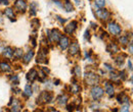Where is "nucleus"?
<instances>
[{"label":"nucleus","instance_id":"obj_1","mask_svg":"<svg viewBox=\"0 0 133 112\" xmlns=\"http://www.w3.org/2000/svg\"><path fill=\"white\" fill-rule=\"evenodd\" d=\"M53 100V94L51 92H42L38 97V103L41 104H48Z\"/></svg>","mask_w":133,"mask_h":112},{"label":"nucleus","instance_id":"obj_2","mask_svg":"<svg viewBox=\"0 0 133 112\" xmlns=\"http://www.w3.org/2000/svg\"><path fill=\"white\" fill-rule=\"evenodd\" d=\"M85 81L87 85H90V86H94L96 84H98L99 81V77L94 73V72H87L85 74Z\"/></svg>","mask_w":133,"mask_h":112},{"label":"nucleus","instance_id":"obj_3","mask_svg":"<svg viewBox=\"0 0 133 112\" xmlns=\"http://www.w3.org/2000/svg\"><path fill=\"white\" fill-rule=\"evenodd\" d=\"M103 94H104V90H103L101 87H99V86L94 85V87H93L92 90H91V97H92L94 100H98L100 98H102Z\"/></svg>","mask_w":133,"mask_h":112},{"label":"nucleus","instance_id":"obj_4","mask_svg":"<svg viewBox=\"0 0 133 112\" xmlns=\"http://www.w3.org/2000/svg\"><path fill=\"white\" fill-rule=\"evenodd\" d=\"M108 29H109V32L111 33L113 36H119L121 34V32H122L121 27L117 23H115V21H111L108 25Z\"/></svg>","mask_w":133,"mask_h":112},{"label":"nucleus","instance_id":"obj_5","mask_svg":"<svg viewBox=\"0 0 133 112\" xmlns=\"http://www.w3.org/2000/svg\"><path fill=\"white\" fill-rule=\"evenodd\" d=\"M28 4H27V0H16L15 1V8L17 9L18 12H25L27 10Z\"/></svg>","mask_w":133,"mask_h":112},{"label":"nucleus","instance_id":"obj_6","mask_svg":"<svg viewBox=\"0 0 133 112\" xmlns=\"http://www.w3.org/2000/svg\"><path fill=\"white\" fill-rule=\"evenodd\" d=\"M96 16L98 18H100L101 20H108L110 18V16H111V13H110V11L108 9H105L104 7H102V8H98L97 9Z\"/></svg>","mask_w":133,"mask_h":112},{"label":"nucleus","instance_id":"obj_7","mask_svg":"<svg viewBox=\"0 0 133 112\" xmlns=\"http://www.w3.org/2000/svg\"><path fill=\"white\" fill-rule=\"evenodd\" d=\"M47 53H48V50L46 48L41 49V51L38 53V56H37V62L38 63H45V62H47L46 61Z\"/></svg>","mask_w":133,"mask_h":112},{"label":"nucleus","instance_id":"obj_8","mask_svg":"<svg viewBox=\"0 0 133 112\" xmlns=\"http://www.w3.org/2000/svg\"><path fill=\"white\" fill-rule=\"evenodd\" d=\"M62 37V34L58 30H52L51 32H48V38L51 42H58L59 38Z\"/></svg>","mask_w":133,"mask_h":112},{"label":"nucleus","instance_id":"obj_9","mask_svg":"<svg viewBox=\"0 0 133 112\" xmlns=\"http://www.w3.org/2000/svg\"><path fill=\"white\" fill-rule=\"evenodd\" d=\"M77 26H78V23H77L76 20L71 21L69 25H66V28H65V32H66V34H69V35H72L73 33L76 31Z\"/></svg>","mask_w":133,"mask_h":112},{"label":"nucleus","instance_id":"obj_10","mask_svg":"<svg viewBox=\"0 0 133 112\" xmlns=\"http://www.w3.org/2000/svg\"><path fill=\"white\" fill-rule=\"evenodd\" d=\"M57 43H58V45H59V47H61L62 50H66L69 47V45H70V40L66 36H62Z\"/></svg>","mask_w":133,"mask_h":112},{"label":"nucleus","instance_id":"obj_11","mask_svg":"<svg viewBox=\"0 0 133 112\" xmlns=\"http://www.w3.org/2000/svg\"><path fill=\"white\" fill-rule=\"evenodd\" d=\"M70 48H69V53L71 55H77L79 52H80V46L77 42H73L71 45H69Z\"/></svg>","mask_w":133,"mask_h":112},{"label":"nucleus","instance_id":"obj_12","mask_svg":"<svg viewBox=\"0 0 133 112\" xmlns=\"http://www.w3.org/2000/svg\"><path fill=\"white\" fill-rule=\"evenodd\" d=\"M104 91H105V93H107L110 97L114 96L115 89H114L113 84H112V83H110V81H107V83L104 84Z\"/></svg>","mask_w":133,"mask_h":112},{"label":"nucleus","instance_id":"obj_13","mask_svg":"<svg viewBox=\"0 0 133 112\" xmlns=\"http://www.w3.org/2000/svg\"><path fill=\"white\" fill-rule=\"evenodd\" d=\"M38 78V72L36 71V69L32 68L28 73H27V80H29L30 83H34L35 80H37Z\"/></svg>","mask_w":133,"mask_h":112},{"label":"nucleus","instance_id":"obj_14","mask_svg":"<svg viewBox=\"0 0 133 112\" xmlns=\"http://www.w3.org/2000/svg\"><path fill=\"white\" fill-rule=\"evenodd\" d=\"M4 14L6 16L7 18H9L10 20H16V14H15V10L11 8V7H7L5 10H4Z\"/></svg>","mask_w":133,"mask_h":112},{"label":"nucleus","instance_id":"obj_15","mask_svg":"<svg viewBox=\"0 0 133 112\" xmlns=\"http://www.w3.org/2000/svg\"><path fill=\"white\" fill-rule=\"evenodd\" d=\"M63 8L68 11V12H72L74 11V5L72 4V2L70 0H63Z\"/></svg>","mask_w":133,"mask_h":112},{"label":"nucleus","instance_id":"obj_16","mask_svg":"<svg viewBox=\"0 0 133 112\" xmlns=\"http://www.w3.org/2000/svg\"><path fill=\"white\" fill-rule=\"evenodd\" d=\"M34 57V51L33 50H29L22 58H23V61H24V63H29L31 60H32V58Z\"/></svg>","mask_w":133,"mask_h":112},{"label":"nucleus","instance_id":"obj_17","mask_svg":"<svg viewBox=\"0 0 133 112\" xmlns=\"http://www.w3.org/2000/svg\"><path fill=\"white\" fill-rule=\"evenodd\" d=\"M14 53H15V50L11 48V47H5L4 50H3V52H2V54H3V56L4 57H6V58H12L14 57Z\"/></svg>","mask_w":133,"mask_h":112},{"label":"nucleus","instance_id":"obj_18","mask_svg":"<svg viewBox=\"0 0 133 112\" xmlns=\"http://www.w3.org/2000/svg\"><path fill=\"white\" fill-rule=\"evenodd\" d=\"M0 70L3 71V72H9L11 70V67H10L9 63H7L5 61H2V62H0Z\"/></svg>","mask_w":133,"mask_h":112},{"label":"nucleus","instance_id":"obj_19","mask_svg":"<svg viewBox=\"0 0 133 112\" xmlns=\"http://www.w3.org/2000/svg\"><path fill=\"white\" fill-rule=\"evenodd\" d=\"M108 51L109 52H112V53H116L119 51V47L116 43H110L109 46H108Z\"/></svg>","mask_w":133,"mask_h":112},{"label":"nucleus","instance_id":"obj_20","mask_svg":"<svg viewBox=\"0 0 133 112\" xmlns=\"http://www.w3.org/2000/svg\"><path fill=\"white\" fill-rule=\"evenodd\" d=\"M33 94V90H32V87L30 85H27L25 87V90H24V96L26 97H31Z\"/></svg>","mask_w":133,"mask_h":112},{"label":"nucleus","instance_id":"obj_21","mask_svg":"<svg viewBox=\"0 0 133 112\" xmlns=\"http://www.w3.org/2000/svg\"><path fill=\"white\" fill-rule=\"evenodd\" d=\"M68 102V96L66 95H61L57 97V103L59 105H66Z\"/></svg>","mask_w":133,"mask_h":112},{"label":"nucleus","instance_id":"obj_22","mask_svg":"<svg viewBox=\"0 0 133 112\" xmlns=\"http://www.w3.org/2000/svg\"><path fill=\"white\" fill-rule=\"evenodd\" d=\"M80 91H81V87H80L78 84H73V85H72L71 93H73V94H79Z\"/></svg>","mask_w":133,"mask_h":112},{"label":"nucleus","instance_id":"obj_23","mask_svg":"<svg viewBox=\"0 0 133 112\" xmlns=\"http://www.w3.org/2000/svg\"><path fill=\"white\" fill-rule=\"evenodd\" d=\"M113 72H111V80L113 81V83H116V84H119L120 83V77H119V74L116 73L114 70H112Z\"/></svg>","mask_w":133,"mask_h":112},{"label":"nucleus","instance_id":"obj_24","mask_svg":"<svg viewBox=\"0 0 133 112\" xmlns=\"http://www.w3.org/2000/svg\"><path fill=\"white\" fill-rule=\"evenodd\" d=\"M37 7H38V4L35 1L31 3V6H30V14L31 16H35L37 13Z\"/></svg>","mask_w":133,"mask_h":112},{"label":"nucleus","instance_id":"obj_25","mask_svg":"<svg viewBox=\"0 0 133 112\" xmlns=\"http://www.w3.org/2000/svg\"><path fill=\"white\" fill-rule=\"evenodd\" d=\"M105 5V0H94V6L96 8H102Z\"/></svg>","mask_w":133,"mask_h":112},{"label":"nucleus","instance_id":"obj_26","mask_svg":"<svg viewBox=\"0 0 133 112\" xmlns=\"http://www.w3.org/2000/svg\"><path fill=\"white\" fill-rule=\"evenodd\" d=\"M21 108H22V106H21L19 102H18L17 100H15V104H14V106H12L11 111H19Z\"/></svg>","mask_w":133,"mask_h":112},{"label":"nucleus","instance_id":"obj_27","mask_svg":"<svg viewBox=\"0 0 133 112\" xmlns=\"http://www.w3.org/2000/svg\"><path fill=\"white\" fill-rule=\"evenodd\" d=\"M119 42H120L123 46H125L126 44H128V43H129V39H128V37H127V36H122V37L120 38Z\"/></svg>","mask_w":133,"mask_h":112},{"label":"nucleus","instance_id":"obj_28","mask_svg":"<svg viewBox=\"0 0 133 112\" xmlns=\"http://www.w3.org/2000/svg\"><path fill=\"white\" fill-rule=\"evenodd\" d=\"M73 73H74L77 78L81 77V68H80L79 66H75L74 69H73Z\"/></svg>","mask_w":133,"mask_h":112},{"label":"nucleus","instance_id":"obj_29","mask_svg":"<svg viewBox=\"0 0 133 112\" xmlns=\"http://www.w3.org/2000/svg\"><path fill=\"white\" fill-rule=\"evenodd\" d=\"M14 55H15V57H16V58L21 59V58L23 57V50H22V49H17V50L15 51Z\"/></svg>","mask_w":133,"mask_h":112},{"label":"nucleus","instance_id":"obj_30","mask_svg":"<svg viewBox=\"0 0 133 112\" xmlns=\"http://www.w3.org/2000/svg\"><path fill=\"white\" fill-rule=\"evenodd\" d=\"M115 62H116L118 65H121V64L124 62V55H119L118 57H116V59H115Z\"/></svg>","mask_w":133,"mask_h":112},{"label":"nucleus","instance_id":"obj_31","mask_svg":"<svg viewBox=\"0 0 133 112\" xmlns=\"http://www.w3.org/2000/svg\"><path fill=\"white\" fill-rule=\"evenodd\" d=\"M31 25L33 26L35 30H37V29L39 28V26H40V21H39L37 18H34L33 20H32V23H31Z\"/></svg>","mask_w":133,"mask_h":112},{"label":"nucleus","instance_id":"obj_32","mask_svg":"<svg viewBox=\"0 0 133 112\" xmlns=\"http://www.w3.org/2000/svg\"><path fill=\"white\" fill-rule=\"evenodd\" d=\"M121 111H129V103H126V104H124L122 107H121V109H120Z\"/></svg>","mask_w":133,"mask_h":112},{"label":"nucleus","instance_id":"obj_33","mask_svg":"<svg viewBox=\"0 0 133 112\" xmlns=\"http://www.w3.org/2000/svg\"><path fill=\"white\" fill-rule=\"evenodd\" d=\"M53 2H54V4H55L57 7L63 8V2H62L61 0H53ZM63 9H64V8H63Z\"/></svg>","mask_w":133,"mask_h":112},{"label":"nucleus","instance_id":"obj_34","mask_svg":"<svg viewBox=\"0 0 133 112\" xmlns=\"http://www.w3.org/2000/svg\"><path fill=\"white\" fill-rule=\"evenodd\" d=\"M10 80H11L12 83H15L16 85H17V84H18V77H17V76H11V77H10Z\"/></svg>","mask_w":133,"mask_h":112},{"label":"nucleus","instance_id":"obj_35","mask_svg":"<svg viewBox=\"0 0 133 112\" xmlns=\"http://www.w3.org/2000/svg\"><path fill=\"white\" fill-rule=\"evenodd\" d=\"M84 38H85V40H88V39H90V33H89V31H88V30L85 32Z\"/></svg>","mask_w":133,"mask_h":112},{"label":"nucleus","instance_id":"obj_36","mask_svg":"<svg viewBox=\"0 0 133 112\" xmlns=\"http://www.w3.org/2000/svg\"><path fill=\"white\" fill-rule=\"evenodd\" d=\"M8 0H0V4H3V5H8Z\"/></svg>","mask_w":133,"mask_h":112},{"label":"nucleus","instance_id":"obj_37","mask_svg":"<svg viewBox=\"0 0 133 112\" xmlns=\"http://www.w3.org/2000/svg\"><path fill=\"white\" fill-rule=\"evenodd\" d=\"M128 68H129V69H130V71H131V70H132V61H131V60H130V59H129V60H128Z\"/></svg>","mask_w":133,"mask_h":112},{"label":"nucleus","instance_id":"obj_38","mask_svg":"<svg viewBox=\"0 0 133 112\" xmlns=\"http://www.w3.org/2000/svg\"><path fill=\"white\" fill-rule=\"evenodd\" d=\"M129 43H130V44H129V49H128V50H129V53H130V54H132V49H133V47H132V42H129Z\"/></svg>","mask_w":133,"mask_h":112},{"label":"nucleus","instance_id":"obj_39","mask_svg":"<svg viewBox=\"0 0 133 112\" xmlns=\"http://www.w3.org/2000/svg\"><path fill=\"white\" fill-rule=\"evenodd\" d=\"M104 66H105V67H107V68H108V69H109V70H111V71H112V70H114V69H113V67H112V66H111V65H110V64H108V63H104Z\"/></svg>","mask_w":133,"mask_h":112},{"label":"nucleus","instance_id":"obj_40","mask_svg":"<svg viewBox=\"0 0 133 112\" xmlns=\"http://www.w3.org/2000/svg\"><path fill=\"white\" fill-rule=\"evenodd\" d=\"M74 1H75V3H76L77 5H81L82 2H83V0H74Z\"/></svg>","mask_w":133,"mask_h":112},{"label":"nucleus","instance_id":"obj_41","mask_svg":"<svg viewBox=\"0 0 133 112\" xmlns=\"http://www.w3.org/2000/svg\"><path fill=\"white\" fill-rule=\"evenodd\" d=\"M56 18H57V19H58V20H59V21H61L62 24H64V23H65V19H63V18H62L61 16H56Z\"/></svg>","mask_w":133,"mask_h":112},{"label":"nucleus","instance_id":"obj_42","mask_svg":"<svg viewBox=\"0 0 133 112\" xmlns=\"http://www.w3.org/2000/svg\"><path fill=\"white\" fill-rule=\"evenodd\" d=\"M2 23V19H1V16H0V24Z\"/></svg>","mask_w":133,"mask_h":112},{"label":"nucleus","instance_id":"obj_43","mask_svg":"<svg viewBox=\"0 0 133 112\" xmlns=\"http://www.w3.org/2000/svg\"><path fill=\"white\" fill-rule=\"evenodd\" d=\"M0 44H1V43H0Z\"/></svg>","mask_w":133,"mask_h":112}]
</instances>
